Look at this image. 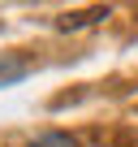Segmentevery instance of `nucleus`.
I'll list each match as a JSON object with an SVG mask.
<instances>
[{"label":"nucleus","mask_w":138,"mask_h":147,"mask_svg":"<svg viewBox=\"0 0 138 147\" xmlns=\"http://www.w3.org/2000/svg\"><path fill=\"white\" fill-rule=\"evenodd\" d=\"M26 74H30V65H26V61H9V56H5V61H0V87H13V82H22Z\"/></svg>","instance_id":"nucleus-1"},{"label":"nucleus","mask_w":138,"mask_h":147,"mask_svg":"<svg viewBox=\"0 0 138 147\" xmlns=\"http://www.w3.org/2000/svg\"><path fill=\"white\" fill-rule=\"evenodd\" d=\"M30 147H78V143L69 138V134H39Z\"/></svg>","instance_id":"nucleus-2"}]
</instances>
